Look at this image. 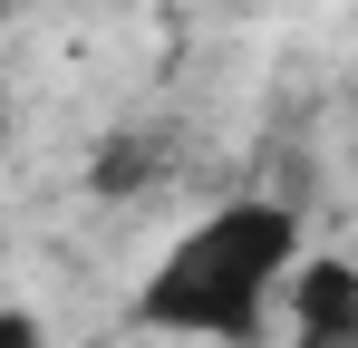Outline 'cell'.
I'll return each mask as SVG.
<instances>
[{
  "label": "cell",
  "mask_w": 358,
  "mask_h": 348,
  "mask_svg": "<svg viewBox=\"0 0 358 348\" xmlns=\"http://www.w3.org/2000/svg\"><path fill=\"white\" fill-rule=\"evenodd\" d=\"M300 271V213L281 194H233L165 242V261L126 290V319L145 339H213V348H262L271 310Z\"/></svg>",
  "instance_id": "obj_1"
},
{
  "label": "cell",
  "mask_w": 358,
  "mask_h": 348,
  "mask_svg": "<svg viewBox=\"0 0 358 348\" xmlns=\"http://www.w3.org/2000/svg\"><path fill=\"white\" fill-rule=\"evenodd\" d=\"M281 310H291V348H358V261L349 252H300Z\"/></svg>",
  "instance_id": "obj_2"
},
{
  "label": "cell",
  "mask_w": 358,
  "mask_h": 348,
  "mask_svg": "<svg viewBox=\"0 0 358 348\" xmlns=\"http://www.w3.org/2000/svg\"><path fill=\"white\" fill-rule=\"evenodd\" d=\"M165 136L155 126H117L107 145H97V165H87V194H107V203H126V194H145V184H165Z\"/></svg>",
  "instance_id": "obj_3"
},
{
  "label": "cell",
  "mask_w": 358,
  "mask_h": 348,
  "mask_svg": "<svg viewBox=\"0 0 358 348\" xmlns=\"http://www.w3.org/2000/svg\"><path fill=\"white\" fill-rule=\"evenodd\" d=\"M0 348H49V329H39V310L0 300Z\"/></svg>",
  "instance_id": "obj_4"
}]
</instances>
